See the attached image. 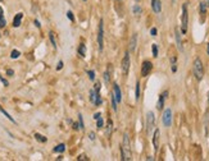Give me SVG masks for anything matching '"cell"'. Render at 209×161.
Segmentation results:
<instances>
[{"mask_svg": "<svg viewBox=\"0 0 209 161\" xmlns=\"http://www.w3.org/2000/svg\"><path fill=\"white\" fill-rule=\"evenodd\" d=\"M121 153H122V160L123 161L131 160V143H130V137L127 132L123 134V142H122V146H121Z\"/></svg>", "mask_w": 209, "mask_h": 161, "instance_id": "obj_1", "label": "cell"}, {"mask_svg": "<svg viewBox=\"0 0 209 161\" xmlns=\"http://www.w3.org/2000/svg\"><path fill=\"white\" fill-rule=\"evenodd\" d=\"M192 72H194V76L198 81H201L204 77V65H203V61H201L200 58H195L194 60V65H192Z\"/></svg>", "mask_w": 209, "mask_h": 161, "instance_id": "obj_2", "label": "cell"}, {"mask_svg": "<svg viewBox=\"0 0 209 161\" xmlns=\"http://www.w3.org/2000/svg\"><path fill=\"white\" fill-rule=\"evenodd\" d=\"M187 23H188V13H187V4L182 5V15H181V32L185 35L187 32Z\"/></svg>", "mask_w": 209, "mask_h": 161, "instance_id": "obj_3", "label": "cell"}, {"mask_svg": "<svg viewBox=\"0 0 209 161\" xmlns=\"http://www.w3.org/2000/svg\"><path fill=\"white\" fill-rule=\"evenodd\" d=\"M98 46H99V51L104 50V20L100 19L99 20V30H98Z\"/></svg>", "mask_w": 209, "mask_h": 161, "instance_id": "obj_4", "label": "cell"}, {"mask_svg": "<svg viewBox=\"0 0 209 161\" xmlns=\"http://www.w3.org/2000/svg\"><path fill=\"white\" fill-rule=\"evenodd\" d=\"M154 123H155V116H154V112L149 111L146 115V128H147V134L153 132L154 129Z\"/></svg>", "mask_w": 209, "mask_h": 161, "instance_id": "obj_5", "label": "cell"}, {"mask_svg": "<svg viewBox=\"0 0 209 161\" xmlns=\"http://www.w3.org/2000/svg\"><path fill=\"white\" fill-rule=\"evenodd\" d=\"M162 122L163 124H164V127H171V124H172V110L168 107V109L164 110V112H163V118H162Z\"/></svg>", "mask_w": 209, "mask_h": 161, "instance_id": "obj_6", "label": "cell"}, {"mask_svg": "<svg viewBox=\"0 0 209 161\" xmlns=\"http://www.w3.org/2000/svg\"><path fill=\"white\" fill-rule=\"evenodd\" d=\"M130 64H131V59H130V53L126 51L123 59H122V72L123 74H127L130 70Z\"/></svg>", "mask_w": 209, "mask_h": 161, "instance_id": "obj_7", "label": "cell"}, {"mask_svg": "<svg viewBox=\"0 0 209 161\" xmlns=\"http://www.w3.org/2000/svg\"><path fill=\"white\" fill-rule=\"evenodd\" d=\"M151 69H153V64L150 61L145 60L141 65V77H147L150 74V72H151Z\"/></svg>", "mask_w": 209, "mask_h": 161, "instance_id": "obj_8", "label": "cell"}, {"mask_svg": "<svg viewBox=\"0 0 209 161\" xmlns=\"http://www.w3.org/2000/svg\"><path fill=\"white\" fill-rule=\"evenodd\" d=\"M113 93H114V97H116L117 102L121 104L122 102V91H121V88H119L118 83H113Z\"/></svg>", "mask_w": 209, "mask_h": 161, "instance_id": "obj_9", "label": "cell"}, {"mask_svg": "<svg viewBox=\"0 0 209 161\" xmlns=\"http://www.w3.org/2000/svg\"><path fill=\"white\" fill-rule=\"evenodd\" d=\"M159 138H160V130L157 128L154 130V135H153V145H154L155 151H158V148H159Z\"/></svg>", "mask_w": 209, "mask_h": 161, "instance_id": "obj_10", "label": "cell"}, {"mask_svg": "<svg viewBox=\"0 0 209 161\" xmlns=\"http://www.w3.org/2000/svg\"><path fill=\"white\" fill-rule=\"evenodd\" d=\"M167 95H168V91H164L159 96V100H158V104H157V109L158 110H162L163 107H164V101H165V99H167Z\"/></svg>", "mask_w": 209, "mask_h": 161, "instance_id": "obj_11", "label": "cell"}, {"mask_svg": "<svg viewBox=\"0 0 209 161\" xmlns=\"http://www.w3.org/2000/svg\"><path fill=\"white\" fill-rule=\"evenodd\" d=\"M175 37H176V42H177V47L180 51H183V46H182V40H181V33L180 30L176 28L175 30Z\"/></svg>", "mask_w": 209, "mask_h": 161, "instance_id": "obj_12", "label": "cell"}, {"mask_svg": "<svg viewBox=\"0 0 209 161\" xmlns=\"http://www.w3.org/2000/svg\"><path fill=\"white\" fill-rule=\"evenodd\" d=\"M136 45H137V33H134L132 37L130 38V53H134L136 50Z\"/></svg>", "mask_w": 209, "mask_h": 161, "instance_id": "obj_13", "label": "cell"}, {"mask_svg": "<svg viewBox=\"0 0 209 161\" xmlns=\"http://www.w3.org/2000/svg\"><path fill=\"white\" fill-rule=\"evenodd\" d=\"M151 8L154 10V13H160L162 12V3L160 0H153L151 1Z\"/></svg>", "mask_w": 209, "mask_h": 161, "instance_id": "obj_14", "label": "cell"}, {"mask_svg": "<svg viewBox=\"0 0 209 161\" xmlns=\"http://www.w3.org/2000/svg\"><path fill=\"white\" fill-rule=\"evenodd\" d=\"M22 18H23V13H18L13 19V27H19V26H21Z\"/></svg>", "mask_w": 209, "mask_h": 161, "instance_id": "obj_15", "label": "cell"}, {"mask_svg": "<svg viewBox=\"0 0 209 161\" xmlns=\"http://www.w3.org/2000/svg\"><path fill=\"white\" fill-rule=\"evenodd\" d=\"M110 101H112V109H113L114 111H117V110H118V102H117L116 97H114L113 91L110 92Z\"/></svg>", "mask_w": 209, "mask_h": 161, "instance_id": "obj_16", "label": "cell"}, {"mask_svg": "<svg viewBox=\"0 0 209 161\" xmlns=\"http://www.w3.org/2000/svg\"><path fill=\"white\" fill-rule=\"evenodd\" d=\"M77 53H78V55L82 56V58L86 55V46H85V43H80V45H78Z\"/></svg>", "mask_w": 209, "mask_h": 161, "instance_id": "obj_17", "label": "cell"}, {"mask_svg": "<svg viewBox=\"0 0 209 161\" xmlns=\"http://www.w3.org/2000/svg\"><path fill=\"white\" fill-rule=\"evenodd\" d=\"M65 151V145L64 143H59L58 146H55L54 147V152H57V153H63Z\"/></svg>", "mask_w": 209, "mask_h": 161, "instance_id": "obj_18", "label": "cell"}, {"mask_svg": "<svg viewBox=\"0 0 209 161\" xmlns=\"http://www.w3.org/2000/svg\"><path fill=\"white\" fill-rule=\"evenodd\" d=\"M35 139L39 141V142H41V143H45L48 141V138L45 137V135L40 134V133H35Z\"/></svg>", "mask_w": 209, "mask_h": 161, "instance_id": "obj_19", "label": "cell"}, {"mask_svg": "<svg viewBox=\"0 0 209 161\" xmlns=\"http://www.w3.org/2000/svg\"><path fill=\"white\" fill-rule=\"evenodd\" d=\"M89 95H90V101L93 102L94 105H95V102H96V95H98V92H96L95 89H90Z\"/></svg>", "mask_w": 209, "mask_h": 161, "instance_id": "obj_20", "label": "cell"}, {"mask_svg": "<svg viewBox=\"0 0 209 161\" xmlns=\"http://www.w3.org/2000/svg\"><path fill=\"white\" fill-rule=\"evenodd\" d=\"M140 86H141V84H140V82L137 81L136 82V89H135V100H136V101H139L140 100Z\"/></svg>", "mask_w": 209, "mask_h": 161, "instance_id": "obj_21", "label": "cell"}, {"mask_svg": "<svg viewBox=\"0 0 209 161\" xmlns=\"http://www.w3.org/2000/svg\"><path fill=\"white\" fill-rule=\"evenodd\" d=\"M49 38H50V42H52L53 47L57 49V41H55V36H54V32H53V31L49 32Z\"/></svg>", "mask_w": 209, "mask_h": 161, "instance_id": "obj_22", "label": "cell"}, {"mask_svg": "<svg viewBox=\"0 0 209 161\" xmlns=\"http://www.w3.org/2000/svg\"><path fill=\"white\" fill-rule=\"evenodd\" d=\"M0 111H1V112H3V114H4V116H7V118H8L9 120H11L12 123H14V124H16V120H14L13 118L11 116V114H9V112H7L5 110H4V109H3V107H1V106H0Z\"/></svg>", "mask_w": 209, "mask_h": 161, "instance_id": "obj_23", "label": "cell"}, {"mask_svg": "<svg viewBox=\"0 0 209 161\" xmlns=\"http://www.w3.org/2000/svg\"><path fill=\"white\" fill-rule=\"evenodd\" d=\"M206 4H208L206 1H201L200 3V13H201V14H205V13H206Z\"/></svg>", "mask_w": 209, "mask_h": 161, "instance_id": "obj_24", "label": "cell"}, {"mask_svg": "<svg viewBox=\"0 0 209 161\" xmlns=\"http://www.w3.org/2000/svg\"><path fill=\"white\" fill-rule=\"evenodd\" d=\"M19 56H21V53H19L18 50H12V53H11V58L12 59H18Z\"/></svg>", "mask_w": 209, "mask_h": 161, "instance_id": "obj_25", "label": "cell"}, {"mask_svg": "<svg viewBox=\"0 0 209 161\" xmlns=\"http://www.w3.org/2000/svg\"><path fill=\"white\" fill-rule=\"evenodd\" d=\"M104 127V120H103V118H99L98 120H96V128L98 129H100V128H103Z\"/></svg>", "mask_w": 209, "mask_h": 161, "instance_id": "obj_26", "label": "cell"}, {"mask_svg": "<svg viewBox=\"0 0 209 161\" xmlns=\"http://www.w3.org/2000/svg\"><path fill=\"white\" fill-rule=\"evenodd\" d=\"M112 128H113V122H112V120L109 119V120H108V128H106V134H108V135H110Z\"/></svg>", "mask_w": 209, "mask_h": 161, "instance_id": "obj_27", "label": "cell"}, {"mask_svg": "<svg viewBox=\"0 0 209 161\" xmlns=\"http://www.w3.org/2000/svg\"><path fill=\"white\" fill-rule=\"evenodd\" d=\"M151 51H153V56H154V58H157V56H158V45H157V43H153Z\"/></svg>", "mask_w": 209, "mask_h": 161, "instance_id": "obj_28", "label": "cell"}, {"mask_svg": "<svg viewBox=\"0 0 209 161\" xmlns=\"http://www.w3.org/2000/svg\"><path fill=\"white\" fill-rule=\"evenodd\" d=\"M7 26V19L4 18V15H0V28H4Z\"/></svg>", "mask_w": 209, "mask_h": 161, "instance_id": "obj_29", "label": "cell"}, {"mask_svg": "<svg viewBox=\"0 0 209 161\" xmlns=\"http://www.w3.org/2000/svg\"><path fill=\"white\" fill-rule=\"evenodd\" d=\"M78 124H80L81 129L85 128V124H83V118H82V115H81V114H78Z\"/></svg>", "mask_w": 209, "mask_h": 161, "instance_id": "obj_30", "label": "cell"}, {"mask_svg": "<svg viewBox=\"0 0 209 161\" xmlns=\"http://www.w3.org/2000/svg\"><path fill=\"white\" fill-rule=\"evenodd\" d=\"M140 13H141V8H140L139 5H135V7H134V14L135 15H139Z\"/></svg>", "mask_w": 209, "mask_h": 161, "instance_id": "obj_31", "label": "cell"}, {"mask_svg": "<svg viewBox=\"0 0 209 161\" xmlns=\"http://www.w3.org/2000/svg\"><path fill=\"white\" fill-rule=\"evenodd\" d=\"M94 89H95L96 92H100V89H101V83H100V82H95V84H94Z\"/></svg>", "mask_w": 209, "mask_h": 161, "instance_id": "obj_32", "label": "cell"}, {"mask_svg": "<svg viewBox=\"0 0 209 161\" xmlns=\"http://www.w3.org/2000/svg\"><path fill=\"white\" fill-rule=\"evenodd\" d=\"M87 74H89V78H90V81H95V72H94V70H89Z\"/></svg>", "mask_w": 209, "mask_h": 161, "instance_id": "obj_33", "label": "cell"}, {"mask_svg": "<svg viewBox=\"0 0 209 161\" xmlns=\"http://www.w3.org/2000/svg\"><path fill=\"white\" fill-rule=\"evenodd\" d=\"M67 18L71 20V22H75V17H73V13L71 12V10H68L67 12Z\"/></svg>", "mask_w": 209, "mask_h": 161, "instance_id": "obj_34", "label": "cell"}, {"mask_svg": "<svg viewBox=\"0 0 209 161\" xmlns=\"http://www.w3.org/2000/svg\"><path fill=\"white\" fill-rule=\"evenodd\" d=\"M104 79H105L106 83H108V82L110 81V74H109L108 72H105V73H104Z\"/></svg>", "mask_w": 209, "mask_h": 161, "instance_id": "obj_35", "label": "cell"}, {"mask_svg": "<svg viewBox=\"0 0 209 161\" xmlns=\"http://www.w3.org/2000/svg\"><path fill=\"white\" fill-rule=\"evenodd\" d=\"M157 33H158L157 28H151V30H150V35H151L153 37H155V36H157Z\"/></svg>", "mask_w": 209, "mask_h": 161, "instance_id": "obj_36", "label": "cell"}, {"mask_svg": "<svg viewBox=\"0 0 209 161\" xmlns=\"http://www.w3.org/2000/svg\"><path fill=\"white\" fill-rule=\"evenodd\" d=\"M7 76L13 77L14 76V70H13V69H7Z\"/></svg>", "mask_w": 209, "mask_h": 161, "instance_id": "obj_37", "label": "cell"}, {"mask_svg": "<svg viewBox=\"0 0 209 161\" xmlns=\"http://www.w3.org/2000/svg\"><path fill=\"white\" fill-rule=\"evenodd\" d=\"M0 81L3 82V84H4V86H5V87H8V86H9L8 81H7V79H4V78H3V77H1V76H0Z\"/></svg>", "mask_w": 209, "mask_h": 161, "instance_id": "obj_38", "label": "cell"}, {"mask_svg": "<svg viewBox=\"0 0 209 161\" xmlns=\"http://www.w3.org/2000/svg\"><path fill=\"white\" fill-rule=\"evenodd\" d=\"M89 137H90L91 141H95V133H94V132H90V133H89Z\"/></svg>", "mask_w": 209, "mask_h": 161, "instance_id": "obj_39", "label": "cell"}, {"mask_svg": "<svg viewBox=\"0 0 209 161\" xmlns=\"http://www.w3.org/2000/svg\"><path fill=\"white\" fill-rule=\"evenodd\" d=\"M62 68H63V61L60 60L59 63H58V65H57V70H60V69H62Z\"/></svg>", "mask_w": 209, "mask_h": 161, "instance_id": "obj_40", "label": "cell"}, {"mask_svg": "<svg viewBox=\"0 0 209 161\" xmlns=\"http://www.w3.org/2000/svg\"><path fill=\"white\" fill-rule=\"evenodd\" d=\"M100 116H101L100 112H95V114H94V119H95V120H98Z\"/></svg>", "mask_w": 209, "mask_h": 161, "instance_id": "obj_41", "label": "cell"}, {"mask_svg": "<svg viewBox=\"0 0 209 161\" xmlns=\"http://www.w3.org/2000/svg\"><path fill=\"white\" fill-rule=\"evenodd\" d=\"M73 129H75V130L81 129V128H80V124H77V123H75V124H73Z\"/></svg>", "mask_w": 209, "mask_h": 161, "instance_id": "obj_42", "label": "cell"}, {"mask_svg": "<svg viewBox=\"0 0 209 161\" xmlns=\"http://www.w3.org/2000/svg\"><path fill=\"white\" fill-rule=\"evenodd\" d=\"M34 23H35V26H36L37 28H40V27H41V24H40V22H39V20H37V19H35V20H34Z\"/></svg>", "mask_w": 209, "mask_h": 161, "instance_id": "obj_43", "label": "cell"}, {"mask_svg": "<svg viewBox=\"0 0 209 161\" xmlns=\"http://www.w3.org/2000/svg\"><path fill=\"white\" fill-rule=\"evenodd\" d=\"M176 60H177L176 56H172V58H171V63H172V64H176Z\"/></svg>", "mask_w": 209, "mask_h": 161, "instance_id": "obj_44", "label": "cell"}, {"mask_svg": "<svg viewBox=\"0 0 209 161\" xmlns=\"http://www.w3.org/2000/svg\"><path fill=\"white\" fill-rule=\"evenodd\" d=\"M172 72H173V73L177 72V66H176V64H172Z\"/></svg>", "mask_w": 209, "mask_h": 161, "instance_id": "obj_45", "label": "cell"}, {"mask_svg": "<svg viewBox=\"0 0 209 161\" xmlns=\"http://www.w3.org/2000/svg\"><path fill=\"white\" fill-rule=\"evenodd\" d=\"M78 160H87V157H86L85 155H81L80 157H78Z\"/></svg>", "mask_w": 209, "mask_h": 161, "instance_id": "obj_46", "label": "cell"}, {"mask_svg": "<svg viewBox=\"0 0 209 161\" xmlns=\"http://www.w3.org/2000/svg\"><path fill=\"white\" fill-rule=\"evenodd\" d=\"M206 54H208V55H209V42L206 43Z\"/></svg>", "mask_w": 209, "mask_h": 161, "instance_id": "obj_47", "label": "cell"}, {"mask_svg": "<svg viewBox=\"0 0 209 161\" xmlns=\"http://www.w3.org/2000/svg\"><path fill=\"white\" fill-rule=\"evenodd\" d=\"M3 13H4V10H3V8L0 7V15H3Z\"/></svg>", "mask_w": 209, "mask_h": 161, "instance_id": "obj_48", "label": "cell"}, {"mask_svg": "<svg viewBox=\"0 0 209 161\" xmlns=\"http://www.w3.org/2000/svg\"><path fill=\"white\" fill-rule=\"evenodd\" d=\"M82 1H87V0H82Z\"/></svg>", "mask_w": 209, "mask_h": 161, "instance_id": "obj_49", "label": "cell"}, {"mask_svg": "<svg viewBox=\"0 0 209 161\" xmlns=\"http://www.w3.org/2000/svg\"><path fill=\"white\" fill-rule=\"evenodd\" d=\"M0 38H1V33H0Z\"/></svg>", "mask_w": 209, "mask_h": 161, "instance_id": "obj_50", "label": "cell"}, {"mask_svg": "<svg viewBox=\"0 0 209 161\" xmlns=\"http://www.w3.org/2000/svg\"><path fill=\"white\" fill-rule=\"evenodd\" d=\"M117 1H119V0H117Z\"/></svg>", "mask_w": 209, "mask_h": 161, "instance_id": "obj_51", "label": "cell"}, {"mask_svg": "<svg viewBox=\"0 0 209 161\" xmlns=\"http://www.w3.org/2000/svg\"><path fill=\"white\" fill-rule=\"evenodd\" d=\"M151 1H153V0H151Z\"/></svg>", "mask_w": 209, "mask_h": 161, "instance_id": "obj_52", "label": "cell"}, {"mask_svg": "<svg viewBox=\"0 0 209 161\" xmlns=\"http://www.w3.org/2000/svg\"><path fill=\"white\" fill-rule=\"evenodd\" d=\"M208 100H209V99H208Z\"/></svg>", "mask_w": 209, "mask_h": 161, "instance_id": "obj_53", "label": "cell"}]
</instances>
